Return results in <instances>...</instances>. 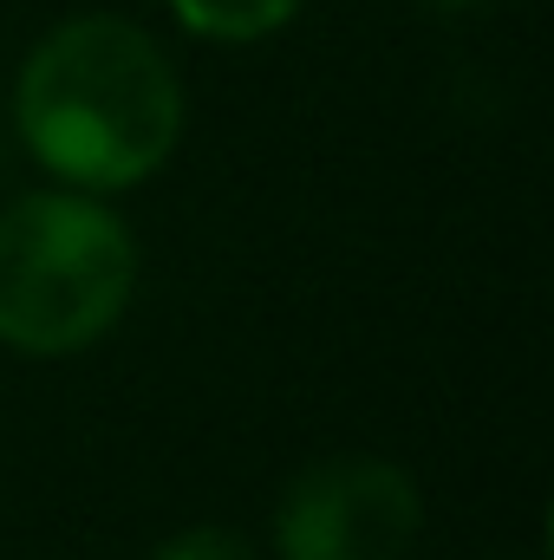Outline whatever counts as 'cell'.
<instances>
[{"instance_id":"obj_1","label":"cell","mask_w":554,"mask_h":560,"mask_svg":"<svg viewBox=\"0 0 554 560\" xmlns=\"http://www.w3.org/2000/svg\"><path fill=\"white\" fill-rule=\"evenodd\" d=\"M20 143L72 189H131L170 163L183 138V85L138 20H59L13 79Z\"/></svg>"},{"instance_id":"obj_2","label":"cell","mask_w":554,"mask_h":560,"mask_svg":"<svg viewBox=\"0 0 554 560\" xmlns=\"http://www.w3.org/2000/svg\"><path fill=\"white\" fill-rule=\"evenodd\" d=\"M138 287L131 229L85 189H39L0 209V346L33 359L85 352Z\"/></svg>"},{"instance_id":"obj_3","label":"cell","mask_w":554,"mask_h":560,"mask_svg":"<svg viewBox=\"0 0 554 560\" xmlns=\"http://www.w3.org/2000/svg\"><path fill=\"white\" fill-rule=\"evenodd\" d=\"M417 528L424 495L385 456H320L275 502L280 560H405Z\"/></svg>"},{"instance_id":"obj_4","label":"cell","mask_w":554,"mask_h":560,"mask_svg":"<svg viewBox=\"0 0 554 560\" xmlns=\"http://www.w3.org/2000/svg\"><path fill=\"white\" fill-rule=\"evenodd\" d=\"M196 39H222V46H249V39H268L280 33L300 0H163Z\"/></svg>"},{"instance_id":"obj_5","label":"cell","mask_w":554,"mask_h":560,"mask_svg":"<svg viewBox=\"0 0 554 560\" xmlns=\"http://www.w3.org/2000/svg\"><path fill=\"white\" fill-rule=\"evenodd\" d=\"M150 560H255V548L235 528H183V535H170Z\"/></svg>"},{"instance_id":"obj_6","label":"cell","mask_w":554,"mask_h":560,"mask_svg":"<svg viewBox=\"0 0 554 560\" xmlns=\"http://www.w3.org/2000/svg\"><path fill=\"white\" fill-rule=\"evenodd\" d=\"M430 7H483V0H430Z\"/></svg>"}]
</instances>
